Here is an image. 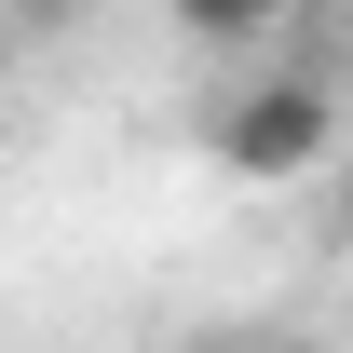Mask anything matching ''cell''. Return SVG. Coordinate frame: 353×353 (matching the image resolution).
<instances>
[{
	"label": "cell",
	"mask_w": 353,
	"mask_h": 353,
	"mask_svg": "<svg viewBox=\"0 0 353 353\" xmlns=\"http://www.w3.org/2000/svg\"><path fill=\"white\" fill-rule=\"evenodd\" d=\"M163 14H176V41H218V54L272 41V28H299V0H163Z\"/></svg>",
	"instance_id": "obj_2"
},
{
	"label": "cell",
	"mask_w": 353,
	"mask_h": 353,
	"mask_svg": "<svg viewBox=\"0 0 353 353\" xmlns=\"http://www.w3.org/2000/svg\"><path fill=\"white\" fill-rule=\"evenodd\" d=\"M326 245L353 259V150H340V190H326Z\"/></svg>",
	"instance_id": "obj_3"
},
{
	"label": "cell",
	"mask_w": 353,
	"mask_h": 353,
	"mask_svg": "<svg viewBox=\"0 0 353 353\" xmlns=\"http://www.w3.org/2000/svg\"><path fill=\"white\" fill-rule=\"evenodd\" d=\"M190 353H245V340H190Z\"/></svg>",
	"instance_id": "obj_4"
},
{
	"label": "cell",
	"mask_w": 353,
	"mask_h": 353,
	"mask_svg": "<svg viewBox=\"0 0 353 353\" xmlns=\"http://www.w3.org/2000/svg\"><path fill=\"white\" fill-rule=\"evenodd\" d=\"M204 136H218V163L245 176V190H285V176L340 163V82H326V68H259V82L218 95Z\"/></svg>",
	"instance_id": "obj_1"
}]
</instances>
